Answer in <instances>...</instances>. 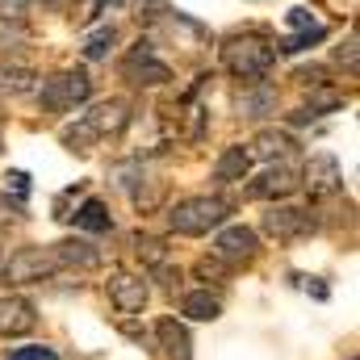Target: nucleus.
<instances>
[{
	"label": "nucleus",
	"instance_id": "1",
	"mask_svg": "<svg viewBox=\"0 0 360 360\" xmlns=\"http://www.w3.org/2000/svg\"><path fill=\"white\" fill-rule=\"evenodd\" d=\"M126 122H130V101H126V96H105V101H96V105H89V109L80 113V122H76V126H68V130H63V147H68V151L89 155L92 143L122 134V130H126Z\"/></svg>",
	"mask_w": 360,
	"mask_h": 360
},
{
	"label": "nucleus",
	"instance_id": "2",
	"mask_svg": "<svg viewBox=\"0 0 360 360\" xmlns=\"http://www.w3.org/2000/svg\"><path fill=\"white\" fill-rule=\"evenodd\" d=\"M231 218V201L218 193H197V197H180L176 205H168V226L184 239H201L218 226H226Z\"/></svg>",
	"mask_w": 360,
	"mask_h": 360
},
{
	"label": "nucleus",
	"instance_id": "3",
	"mask_svg": "<svg viewBox=\"0 0 360 360\" xmlns=\"http://www.w3.org/2000/svg\"><path fill=\"white\" fill-rule=\"evenodd\" d=\"M272 63H276V51H272L264 38H256V34H239V38H226L222 42V68L235 80H243V84L264 80L272 72Z\"/></svg>",
	"mask_w": 360,
	"mask_h": 360
},
{
	"label": "nucleus",
	"instance_id": "4",
	"mask_svg": "<svg viewBox=\"0 0 360 360\" xmlns=\"http://www.w3.org/2000/svg\"><path fill=\"white\" fill-rule=\"evenodd\" d=\"M117 76H122L130 89H164V84H172V68H168L164 59H155V51H151L147 38H139V42L122 55Z\"/></svg>",
	"mask_w": 360,
	"mask_h": 360
},
{
	"label": "nucleus",
	"instance_id": "5",
	"mask_svg": "<svg viewBox=\"0 0 360 360\" xmlns=\"http://www.w3.org/2000/svg\"><path fill=\"white\" fill-rule=\"evenodd\" d=\"M92 96V80L84 68H72V72H59V76H51V80H42V89H38V101H42V109L46 113H72V109H80L84 101Z\"/></svg>",
	"mask_w": 360,
	"mask_h": 360
},
{
	"label": "nucleus",
	"instance_id": "6",
	"mask_svg": "<svg viewBox=\"0 0 360 360\" xmlns=\"http://www.w3.org/2000/svg\"><path fill=\"white\" fill-rule=\"evenodd\" d=\"M260 231L276 239V243H297V239H310L319 231V214L314 210H302V205H285V201H272L260 218Z\"/></svg>",
	"mask_w": 360,
	"mask_h": 360
},
{
	"label": "nucleus",
	"instance_id": "7",
	"mask_svg": "<svg viewBox=\"0 0 360 360\" xmlns=\"http://www.w3.org/2000/svg\"><path fill=\"white\" fill-rule=\"evenodd\" d=\"M59 272V260L51 248L42 243H30V248H17L4 264H0V281L4 285H34V281H51Z\"/></svg>",
	"mask_w": 360,
	"mask_h": 360
},
{
	"label": "nucleus",
	"instance_id": "8",
	"mask_svg": "<svg viewBox=\"0 0 360 360\" xmlns=\"http://www.w3.org/2000/svg\"><path fill=\"white\" fill-rule=\"evenodd\" d=\"M297 188H302V168L293 160H276V164H269L260 176L248 184V197H256V201H285Z\"/></svg>",
	"mask_w": 360,
	"mask_h": 360
},
{
	"label": "nucleus",
	"instance_id": "9",
	"mask_svg": "<svg viewBox=\"0 0 360 360\" xmlns=\"http://www.w3.org/2000/svg\"><path fill=\"white\" fill-rule=\"evenodd\" d=\"M105 293L109 302L122 310V314H139L151 297V285H147V272H130V269H113L105 281Z\"/></svg>",
	"mask_w": 360,
	"mask_h": 360
},
{
	"label": "nucleus",
	"instance_id": "10",
	"mask_svg": "<svg viewBox=\"0 0 360 360\" xmlns=\"http://www.w3.org/2000/svg\"><path fill=\"white\" fill-rule=\"evenodd\" d=\"M214 256H218L222 264H252V260L260 256V235H256L252 226H239V222L218 226V235H214Z\"/></svg>",
	"mask_w": 360,
	"mask_h": 360
},
{
	"label": "nucleus",
	"instance_id": "11",
	"mask_svg": "<svg viewBox=\"0 0 360 360\" xmlns=\"http://www.w3.org/2000/svg\"><path fill=\"white\" fill-rule=\"evenodd\" d=\"M38 327V306L21 293H4L0 297V340H21Z\"/></svg>",
	"mask_w": 360,
	"mask_h": 360
},
{
	"label": "nucleus",
	"instance_id": "12",
	"mask_svg": "<svg viewBox=\"0 0 360 360\" xmlns=\"http://www.w3.org/2000/svg\"><path fill=\"white\" fill-rule=\"evenodd\" d=\"M302 188L310 197H331L344 188V168L335 155H310V164L302 168Z\"/></svg>",
	"mask_w": 360,
	"mask_h": 360
},
{
	"label": "nucleus",
	"instance_id": "13",
	"mask_svg": "<svg viewBox=\"0 0 360 360\" xmlns=\"http://www.w3.org/2000/svg\"><path fill=\"white\" fill-rule=\"evenodd\" d=\"M248 151H252V160H269V164H276V160H293V155H297V139H293L289 130L264 126V130L248 143Z\"/></svg>",
	"mask_w": 360,
	"mask_h": 360
},
{
	"label": "nucleus",
	"instance_id": "14",
	"mask_svg": "<svg viewBox=\"0 0 360 360\" xmlns=\"http://www.w3.org/2000/svg\"><path fill=\"white\" fill-rule=\"evenodd\" d=\"M51 252H55L59 269H96L101 264V248L92 239H84V235L59 239V243H51Z\"/></svg>",
	"mask_w": 360,
	"mask_h": 360
},
{
	"label": "nucleus",
	"instance_id": "15",
	"mask_svg": "<svg viewBox=\"0 0 360 360\" xmlns=\"http://www.w3.org/2000/svg\"><path fill=\"white\" fill-rule=\"evenodd\" d=\"M235 109H239V117H248V122H264L269 113H276V89L264 84V80L243 84V92L235 96Z\"/></svg>",
	"mask_w": 360,
	"mask_h": 360
},
{
	"label": "nucleus",
	"instance_id": "16",
	"mask_svg": "<svg viewBox=\"0 0 360 360\" xmlns=\"http://www.w3.org/2000/svg\"><path fill=\"white\" fill-rule=\"evenodd\" d=\"M155 340L164 348V360H193V340H188V327L180 319H160Z\"/></svg>",
	"mask_w": 360,
	"mask_h": 360
},
{
	"label": "nucleus",
	"instance_id": "17",
	"mask_svg": "<svg viewBox=\"0 0 360 360\" xmlns=\"http://www.w3.org/2000/svg\"><path fill=\"white\" fill-rule=\"evenodd\" d=\"M335 109H344V92L335 89H310V101L302 105V109H293L289 113V122L293 126H306V122H319V117H327V113H335Z\"/></svg>",
	"mask_w": 360,
	"mask_h": 360
},
{
	"label": "nucleus",
	"instance_id": "18",
	"mask_svg": "<svg viewBox=\"0 0 360 360\" xmlns=\"http://www.w3.org/2000/svg\"><path fill=\"white\" fill-rule=\"evenodd\" d=\"M248 172H252V151H248L243 143L226 147V151L218 155V164H214V180H218V184H239V180H248Z\"/></svg>",
	"mask_w": 360,
	"mask_h": 360
},
{
	"label": "nucleus",
	"instance_id": "19",
	"mask_svg": "<svg viewBox=\"0 0 360 360\" xmlns=\"http://www.w3.org/2000/svg\"><path fill=\"white\" fill-rule=\"evenodd\" d=\"M38 92V72L34 68H21V63H0V101H17V96H30Z\"/></svg>",
	"mask_w": 360,
	"mask_h": 360
},
{
	"label": "nucleus",
	"instance_id": "20",
	"mask_svg": "<svg viewBox=\"0 0 360 360\" xmlns=\"http://www.w3.org/2000/svg\"><path fill=\"white\" fill-rule=\"evenodd\" d=\"M180 314L193 319V323H218L222 319V302L210 293V289H188L180 297Z\"/></svg>",
	"mask_w": 360,
	"mask_h": 360
},
{
	"label": "nucleus",
	"instance_id": "21",
	"mask_svg": "<svg viewBox=\"0 0 360 360\" xmlns=\"http://www.w3.org/2000/svg\"><path fill=\"white\" fill-rule=\"evenodd\" d=\"M72 222H76V231H89V235H105V231H113V214H109V205L101 201V197H89L84 205H76V214H68Z\"/></svg>",
	"mask_w": 360,
	"mask_h": 360
},
{
	"label": "nucleus",
	"instance_id": "22",
	"mask_svg": "<svg viewBox=\"0 0 360 360\" xmlns=\"http://www.w3.org/2000/svg\"><path fill=\"white\" fill-rule=\"evenodd\" d=\"M130 252L147 264V272L155 269V264H168V243L155 239V235H147V231H134L130 235Z\"/></svg>",
	"mask_w": 360,
	"mask_h": 360
},
{
	"label": "nucleus",
	"instance_id": "23",
	"mask_svg": "<svg viewBox=\"0 0 360 360\" xmlns=\"http://www.w3.org/2000/svg\"><path fill=\"white\" fill-rule=\"evenodd\" d=\"M314 42H327V25H310V30H297L293 38H281L272 51L276 55H302L306 46H314Z\"/></svg>",
	"mask_w": 360,
	"mask_h": 360
},
{
	"label": "nucleus",
	"instance_id": "24",
	"mask_svg": "<svg viewBox=\"0 0 360 360\" xmlns=\"http://www.w3.org/2000/svg\"><path fill=\"white\" fill-rule=\"evenodd\" d=\"M113 42H117V30H113V25H101L96 34H89V42H84V59H89V63H101V59H109Z\"/></svg>",
	"mask_w": 360,
	"mask_h": 360
},
{
	"label": "nucleus",
	"instance_id": "25",
	"mask_svg": "<svg viewBox=\"0 0 360 360\" xmlns=\"http://www.w3.org/2000/svg\"><path fill=\"white\" fill-rule=\"evenodd\" d=\"M109 176H113V184H117L122 193H134V188L143 184V176H147V168H143V160H126V164H117Z\"/></svg>",
	"mask_w": 360,
	"mask_h": 360
},
{
	"label": "nucleus",
	"instance_id": "26",
	"mask_svg": "<svg viewBox=\"0 0 360 360\" xmlns=\"http://www.w3.org/2000/svg\"><path fill=\"white\" fill-rule=\"evenodd\" d=\"M168 13H172L168 0H139V4H134V17H139L143 25H160Z\"/></svg>",
	"mask_w": 360,
	"mask_h": 360
},
{
	"label": "nucleus",
	"instance_id": "27",
	"mask_svg": "<svg viewBox=\"0 0 360 360\" xmlns=\"http://www.w3.org/2000/svg\"><path fill=\"white\" fill-rule=\"evenodd\" d=\"M25 38H30L25 21H0V51H17Z\"/></svg>",
	"mask_w": 360,
	"mask_h": 360
},
{
	"label": "nucleus",
	"instance_id": "28",
	"mask_svg": "<svg viewBox=\"0 0 360 360\" xmlns=\"http://www.w3.org/2000/svg\"><path fill=\"white\" fill-rule=\"evenodd\" d=\"M25 222V201H13L8 193H0V226H17Z\"/></svg>",
	"mask_w": 360,
	"mask_h": 360
},
{
	"label": "nucleus",
	"instance_id": "29",
	"mask_svg": "<svg viewBox=\"0 0 360 360\" xmlns=\"http://www.w3.org/2000/svg\"><path fill=\"white\" fill-rule=\"evenodd\" d=\"M226 269H231V264H222V260H218V256H201V260H197V276H201V281H205V285H210V281H222V276H226Z\"/></svg>",
	"mask_w": 360,
	"mask_h": 360
},
{
	"label": "nucleus",
	"instance_id": "30",
	"mask_svg": "<svg viewBox=\"0 0 360 360\" xmlns=\"http://www.w3.org/2000/svg\"><path fill=\"white\" fill-rule=\"evenodd\" d=\"M335 63H344L348 76H356V34H348V38L335 46Z\"/></svg>",
	"mask_w": 360,
	"mask_h": 360
},
{
	"label": "nucleus",
	"instance_id": "31",
	"mask_svg": "<svg viewBox=\"0 0 360 360\" xmlns=\"http://www.w3.org/2000/svg\"><path fill=\"white\" fill-rule=\"evenodd\" d=\"M293 80H297V84H306V89H323V84H327V68H319V63L297 68V72H293Z\"/></svg>",
	"mask_w": 360,
	"mask_h": 360
},
{
	"label": "nucleus",
	"instance_id": "32",
	"mask_svg": "<svg viewBox=\"0 0 360 360\" xmlns=\"http://www.w3.org/2000/svg\"><path fill=\"white\" fill-rule=\"evenodd\" d=\"M0 193H13V201H25V197H30V176L13 168V172L4 176V188H0Z\"/></svg>",
	"mask_w": 360,
	"mask_h": 360
},
{
	"label": "nucleus",
	"instance_id": "33",
	"mask_svg": "<svg viewBox=\"0 0 360 360\" xmlns=\"http://www.w3.org/2000/svg\"><path fill=\"white\" fill-rule=\"evenodd\" d=\"M8 360H59V352H55V348H46V344H30V348L8 352Z\"/></svg>",
	"mask_w": 360,
	"mask_h": 360
},
{
	"label": "nucleus",
	"instance_id": "34",
	"mask_svg": "<svg viewBox=\"0 0 360 360\" xmlns=\"http://www.w3.org/2000/svg\"><path fill=\"white\" fill-rule=\"evenodd\" d=\"M30 0H0V21H25Z\"/></svg>",
	"mask_w": 360,
	"mask_h": 360
},
{
	"label": "nucleus",
	"instance_id": "35",
	"mask_svg": "<svg viewBox=\"0 0 360 360\" xmlns=\"http://www.w3.org/2000/svg\"><path fill=\"white\" fill-rule=\"evenodd\" d=\"M285 21H289L293 30H310V25H319V21H314V13H310V8H302V4H297V8H289V17H285Z\"/></svg>",
	"mask_w": 360,
	"mask_h": 360
},
{
	"label": "nucleus",
	"instance_id": "36",
	"mask_svg": "<svg viewBox=\"0 0 360 360\" xmlns=\"http://www.w3.org/2000/svg\"><path fill=\"white\" fill-rule=\"evenodd\" d=\"M293 281H297V285H302L306 293H314L319 302H327V297H331V289H327V285H323L319 276H293Z\"/></svg>",
	"mask_w": 360,
	"mask_h": 360
},
{
	"label": "nucleus",
	"instance_id": "37",
	"mask_svg": "<svg viewBox=\"0 0 360 360\" xmlns=\"http://www.w3.org/2000/svg\"><path fill=\"white\" fill-rule=\"evenodd\" d=\"M113 4H122V0H96V4H92V13H89V17H101V13H105V8H113Z\"/></svg>",
	"mask_w": 360,
	"mask_h": 360
},
{
	"label": "nucleus",
	"instance_id": "38",
	"mask_svg": "<svg viewBox=\"0 0 360 360\" xmlns=\"http://www.w3.org/2000/svg\"><path fill=\"white\" fill-rule=\"evenodd\" d=\"M42 4H55V8H59V4H68V0H42Z\"/></svg>",
	"mask_w": 360,
	"mask_h": 360
},
{
	"label": "nucleus",
	"instance_id": "39",
	"mask_svg": "<svg viewBox=\"0 0 360 360\" xmlns=\"http://www.w3.org/2000/svg\"><path fill=\"white\" fill-rule=\"evenodd\" d=\"M0 260H4V248H0Z\"/></svg>",
	"mask_w": 360,
	"mask_h": 360
}]
</instances>
